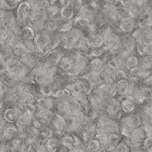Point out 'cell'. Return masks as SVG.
<instances>
[{
    "label": "cell",
    "instance_id": "1",
    "mask_svg": "<svg viewBox=\"0 0 152 152\" xmlns=\"http://www.w3.org/2000/svg\"><path fill=\"white\" fill-rule=\"evenodd\" d=\"M31 5L29 1H23L19 4L16 9V21L18 23H24L27 20H29V16L31 14Z\"/></svg>",
    "mask_w": 152,
    "mask_h": 152
},
{
    "label": "cell",
    "instance_id": "2",
    "mask_svg": "<svg viewBox=\"0 0 152 152\" xmlns=\"http://www.w3.org/2000/svg\"><path fill=\"white\" fill-rule=\"evenodd\" d=\"M52 124H53V127H54L55 131L57 132L58 133L66 132L65 120H64V117H63L62 115H60L58 114H55L54 117L52 119Z\"/></svg>",
    "mask_w": 152,
    "mask_h": 152
},
{
    "label": "cell",
    "instance_id": "3",
    "mask_svg": "<svg viewBox=\"0 0 152 152\" xmlns=\"http://www.w3.org/2000/svg\"><path fill=\"white\" fill-rule=\"evenodd\" d=\"M137 107V103L128 98H124L122 101H121V110L124 113L128 114H132Z\"/></svg>",
    "mask_w": 152,
    "mask_h": 152
},
{
    "label": "cell",
    "instance_id": "4",
    "mask_svg": "<svg viewBox=\"0 0 152 152\" xmlns=\"http://www.w3.org/2000/svg\"><path fill=\"white\" fill-rule=\"evenodd\" d=\"M38 106L39 110L42 111H49L52 109V107L55 106V101L50 97H44L39 99Z\"/></svg>",
    "mask_w": 152,
    "mask_h": 152
},
{
    "label": "cell",
    "instance_id": "5",
    "mask_svg": "<svg viewBox=\"0 0 152 152\" xmlns=\"http://www.w3.org/2000/svg\"><path fill=\"white\" fill-rule=\"evenodd\" d=\"M130 90V81L124 79V80H121L116 83V91L117 93L122 96V97H125Z\"/></svg>",
    "mask_w": 152,
    "mask_h": 152
},
{
    "label": "cell",
    "instance_id": "6",
    "mask_svg": "<svg viewBox=\"0 0 152 152\" xmlns=\"http://www.w3.org/2000/svg\"><path fill=\"white\" fill-rule=\"evenodd\" d=\"M59 140H57L56 138H49L46 141V148L48 152H56L58 148H59Z\"/></svg>",
    "mask_w": 152,
    "mask_h": 152
},
{
    "label": "cell",
    "instance_id": "7",
    "mask_svg": "<svg viewBox=\"0 0 152 152\" xmlns=\"http://www.w3.org/2000/svg\"><path fill=\"white\" fill-rule=\"evenodd\" d=\"M130 146L126 141H120L119 144L114 148V152H130Z\"/></svg>",
    "mask_w": 152,
    "mask_h": 152
},
{
    "label": "cell",
    "instance_id": "8",
    "mask_svg": "<svg viewBox=\"0 0 152 152\" xmlns=\"http://www.w3.org/2000/svg\"><path fill=\"white\" fill-rule=\"evenodd\" d=\"M138 63H139V62H138V59H137L136 57H134V56H130V57H128L127 60L125 61V66H126L128 69L132 70V69L137 67Z\"/></svg>",
    "mask_w": 152,
    "mask_h": 152
},
{
    "label": "cell",
    "instance_id": "9",
    "mask_svg": "<svg viewBox=\"0 0 152 152\" xmlns=\"http://www.w3.org/2000/svg\"><path fill=\"white\" fill-rule=\"evenodd\" d=\"M16 132H17V130L14 126L7 127L5 129V131H4V138H6L7 140H9V139H11V138H13L15 136Z\"/></svg>",
    "mask_w": 152,
    "mask_h": 152
},
{
    "label": "cell",
    "instance_id": "10",
    "mask_svg": "<svg viewBox=\"0 0 152 152\" xmlns=\"http://www.w3.org/2000/svg\"><path fill=\"white\" fill-rule=\"evenodd\" d=\"M132 25H133V22L130 18H125L124 20H122L121 27H122L123 30H124V31H130L132 29Z\"/></svg>",
    "mask_w": 152,
    "mask_h": 152
},
{
    "label": "cell",
    "instance_id": "11",
    "mask_svg": "<svg viewBox=\"0 0 152 152\" xmlns=\"http://www.w3.org/2000/svg\"><path fill=\"white\" fill-rule=\"evenodd\" d=\"M145 152H152V138H146L142 143Z\"/></svg>",
    "mask_w": 152,
    "mask_h": 152
},
{
    "label": "cell",
    "instance_id": "12",
    "mask_svg": "<svg viewBox=\"0 0 152 152\" xmlns=\"http://www.w3.org/2000/svg\"><path fill=\"white\" fill-rule=\"evenodd\" d=\"M130 148H131L130 152H145L144 148H142V145H136Z\"/></svg>",
    "mask_w": 152,
    "mask_h": 152
}]
</instances>
